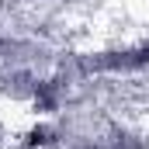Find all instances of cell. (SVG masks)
I'll list each match as a JSON object with an SVG mask.
<instances>
[{"instance_id": "obj_1", "label": "cell", "mask_w": 149, "mask_h": 149, "mask_svg": "<svg viewBox=\"0 0 149 149\" xmlns=\"http://www.w3.org/2000/svg\"><path fill=\"white\" fill-rule=\"evenodd\" d=\"M87 70H132V66H149V45L128 49V52H104L94 59H83Z\"/></svg>"}]
</instances>
